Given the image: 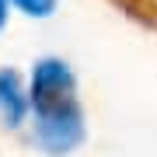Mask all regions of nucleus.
I'll use <instances>...</instances> for the list:
<instances>
[{
	"label": "nucleus",
	"mask_w": 157,
	"mask_h": 157,
	"mask_svg": "<svg viewBox=\"0 0 157 157\" xmlns=\"http://www.w3.org/2000/svg\"><path fill=\"white\" fill-rule=\"evenodd\" d=\"M32 143L49 157H67L87 140V115L77 94V73L67 59L42 56L25 80Z\"/></svg>",
	"instance_id": "f257e3e1"
},
{
	"label": "nucleus",
	"mask_w": 157,
	"mask_h": 157,
	"mask_svg": "<svg viewBox=\"0 0 157 157\" xmlns=\"http://www.w3.org/2000/svg\"><path fill=\"white\" fill-rule=\"evenodd\" d=\"M28 122V94H25V77L14 67H0V126L21 129Z\"/></svg>",
	"instance_id": "f03ea898"
},
{
	"label": "nucleus",
	"mask_w": 157,
	"mask_h": 157,
	"mask_svg": "<svg viewBox=\"0 0 157 157\" xmlns=\"http://www.w3.org/2000/svg\"><path fill=\"white\" fill-rule=\"evenodd\" d=\"M7 4L17 7V11L28 14V17H52L56 7H59V0H7Z\"/></svg>",
	"instance_id": "7ed1b4c3"
},
{
	"label": "nucleus",
	"mask_w": 157,
	"mask_h": 157,
	"mask_svg": "<svg viewBox=\"0 0 157 157\" xmlns=\"http://www.w3.org/2000/svg\"><path fill=\"white\" fill-rule=\"evenodd\" d=\"M7 17H11V4H7V0H0V32L7 28Z\"/></svg>",
	"instance_id": "20e7f679"
}]
</instances>
